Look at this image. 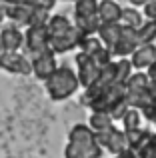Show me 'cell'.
<instances>
[{
    "mask_svg": "<svg viewBox=\"0 0 156 158\" xmlns=\"http://www.w3.org/2000/svg\"><path fill=\"white\" fill-rule=\"evenodd\" d=\"M64 158H102V146L96 142V132L88 124H76L70 130Z\"/></svg>",
    "mask_w": 156,
    "mask_h": 158,
    "instance_id": "cell-1",
    "label": "cell"
},
{
    "mask_svg": "<svg viewBox=\"0 0 156 158\" xmlns=\"http://www.w3.org/2000/svg\"><path fill=\"white\" fill-rule=\"evenodd\" d=\"M44 82H46L48 96L56 102L70 98L74 92H78V86H80L76 72L72 68H68V66H58V68L52 72V76L46 78Z\"/></svg>",
    "mask_w": 156,
    "mask_h": 158,
    "instance_id": "cell-2",
    "label": "cell"
},
{
    "mask_svg": "<svg viewBox=\"0 0 156 158\" xmlns=\"http://www.w3.org/2000/svg\"><path fill=\"white\" fill-rule=\"evenodd\" d=\"M148 86H150V78L146 72L138 70V72L130 74V78L126 80V102H128L130 108H138L140 110L152 98Z\"/></svg>",
    "mask_w": 156,
    "mask_h": 158,
    "instance_id": "cell-3",
    "label": "cell"
},
{
    "mask_svg": "<svg viewBox=\"0 0 156 158\" xmlns=\"http://www.w3.org/2000/svg\"><path fill=\"white\" fill-rule=\"evenodd\" d=\"M124 100H126V84L124 82H114L102 94H98L94 100H90L88 106L92 108V112H106V114H110Z\"/></svg>",
    "mask_w": 156,
    "mask_h": 158,
    "instance_id": "cell-4",
    "label": "cell"
},
{
    "mask_svg": "<svg viewBox=\"0 0 156 158\" xmlns=\"http://www.w3.org/2000/svg\"><path fill=\"white\" fill-rule=\"evenodd\" d=\"M74 60H76V66H78V74H76L78 82H80V86L86 90L88 86H92L94 82H96V78L100 76V70L102 68L88 56V54H84V52H78Z\"/></svg>",
    "mask_w": 156,
    "mask_h": 158,
    "instance_id": "cell-5",
    "label": "cell"
},
{
    "mask_svg": "<svg viewBox=\"0 0 156 158\" xmlns=\"http://www.w3.org/2000/svg\"><path fill=\"white\" fill-rule=\"evenodd\" d=\"M96 142L100 144L102 148L110 152L112 156H118L120 152H124L126 148V134L124 130H118V128H110V130L104 132H96Z\"/></svg>",
    "mask_w": 156,
    "mask_h": 158,
    "instance_id": "cell-6",
    "label": "cell"
},
{
    "mask_svg": "<svg viewBox=\"0 0 156 158\" xmlns=\"http://www.w3.org/2000/svg\"><path fill=\"white\" fill-rule=\"evenodd\" d=\"M0 68L10 72V74L28 76V74H32V60H28L20 52H2V56H0Z\"/></svg>",
    "mask_w": 156,
    "mask_h": 158,
    "instance_id": "cell-7",
    "label": "cell"
},
{
    "mask_svg": "<svg viewBox=\"0 0 156 158\" xmlns=\"http://www.w3.org/2000/svg\"><path fill=\"white\" fill-rule=\"evenodd\" d=\"M82 38H84V34H82L76 26H72L70 30L64 32L62 36H54V38L48 40V48L54 54H64V52L74 50L76 46H80Z\"/></svg>",
    "mask_w": 156,
    "mask_h": 158,
    "instance_id": "cell-8",
    "label": "cell"
},
{
    "mask_svg": "<svg viewBox=\"0 0 156 158\" xmlns=\"http://www.w3.org/2000/svg\"><path fill=\"white\" fill-rule=\"evenodd\" d=\"M48 40L50 36H48L46 26H28L26 34H24V46L28 48L32 56H36V54L48 50Z\"/></svg>",
    "mask_w": 156,
    "mask_h": 158,
    "instance_id": "cell-9",
    "label": "cell"
},
{
    "mask_svg": "<svg viewBox=\"0 0 156 158\" xmlns=\"http://www.w3.org/2000/svg\"><path fill=\"white\" fill-rule=\"evenodd\" d=\"M58 68L56 64V54L48 48V50L32 56V74H34L38 80H46L52 76V72Z\"/></svg>",
    "mask_w": 156,
    "mask_h": 158,
    "instance_id": "cell-10",
    "label": "cell"
},
{
    "mask_svg": "<svg viewBox=\"0 0 156 158\" xmlns=\"http://www.w3.org/2000/svg\"><path fill=\"white\" fill-rule=\"evenodd\" d=\"M140 46L138 42V34H136V28H128V26H122V34L118 38V42L110 48L112 56H120V58H128L132 56V52Z\"/></svg>",
    "mask_w": 156,
    "mask_h": 158,
    "instance_id": "cell-11",
    "label": "cell"
},
{
    "mask_svg": "<svg viewBox=\"0 0 156 158\" xmlns=\"http://www.w3.org/2000/svg\"><path fill=\"white\" fill-rule=\"evenodd\" d=\"M132 68L136 70H148L156 62V46L154 44H140L130 56Z\"/></svg>",
    "mask_w": 156,
    "mask_h": 158,
    "instance_id": "cell-12",
    "label": "cell"
},
{
    "mask_svg": "<svg viewBox=\"0 0 156 158\" xmlns=\"http://www.w3.org/2000/svg\"><path fill=\"white\" fill-rule=\"evenodd\" d=\"M0 42L4 52H18V48L24 44V34L16 26H6L0 32Z\"/></svg>",
    "mask_w": 156,
    "mask_h": 158,
    "instance_id": "cell-13",
    "label": "cell"
},
{
    "mask_svg": "<svg viewBox=\"0 0 156 158\" xmlns=\"http://www.w3.org/2000/svg\"><path fill=\"white\" fill-rule=\"evenodd\" d=\"M96 34H98V38H100V42L110 50V48L118 42V38H120V34H122V24L120 22H102Z\"/></svg>",
    "mask_w": 156,
    "mask_h": 158,
    "instance_id": "cell-14",
    "label": "cell"
},
{
    "mask_svg": "<svg viewBox=\"0 0 156 158\" xmlns=\"http://www.w3.org/2000/svg\"><path fill=\"white\" fill-rule=\"evenodd\" d=\"M98 18L100 22H120L122 6L114 0H102L98 2Z\"/></svg>",
    "mask_w": 156,
    "mask_h": 158,
    "instance_id": "cell-15",
    "label": "cell"
},
{
    "mask_svg": "<svg viewBox=\"0 0 156 158\" xmlns=\"http://www.w3.org/2000/svg\"><path fill=\"white\" fill-rule=\"evenodd\" d=\"M30 12H32V8H28V6L8 4L6 6V18H10L18 26H30Z\"/></svg>",
    "mask_w": 156,
    "mask_h": 158,
    "instance_id": "cell-16",
    "label": "cell"
},
{
    "mask_svg": "<svg viewBox=\"0 0 156 158\" xmlns=\"http://www.w3.org/2000/svg\"><path fill=\"white\" fill-rule=\"evenodd\" d=\"M124 134H126V146H128L130 150H134V152L140 150V148H142V146H144V144L150 140V136H152L148 130H142V128L126 130Z\"/></svg>",
    "mask_w": 156,
    "mask_h": 158,
    "instance_id": "cell-17",
    "label": "cell"
},
{
    "mask_svg": "<svg viewBox=\"0 0 156 158\" xmlns=\"http://www.w3.org/2000/svg\"><path fill=\"white\" fill-rule=\"evenodd\" d=\"M70 28H72L70 20H68L66 16H62V14L50 16V20H48V24H46V30H48V36H50V38H54V36H62L64 32H68Z\"/></svg>",
    "mask_w": 156,
    "mask_h": 158,
    "instance_id": "cell-18",
    "label": "cell"
},
{
    "mask_svg": "<svg viewBox=\"0 0 156 158\" xmlns=\"http://www.w3.org/2000/svg\"><path fill=\"white\" fill-rule=\"evenodd\" d=\"M88 126L92 128L94 132H104V130L114 128V120L110 118V114H106V112H92V114H90V120H88Z\"/></svg>",
    "mask_w": 156,
    "mask_h": 158,
    "instance_id": "cell-19",
    "label": "cell"
},
{
    "mask_svg": "<svg viewBox=\"0 0 156 158\" xmlns=\"http://www.w3.org/2000/svg\"><path fill=\"white\" fill-rule=\"evenodd\" d=\"M100 24L102 22H100V18H98V14L86 16V18H76V28L84 36H94V32H98Z\"/></svg>",
    "mask_w": 156,
    "mask_h": 158,
    "instance_id": "cell-20",
    "label": "cell"
},
{
    "mask_svg": "<svg viewBox=\"0 0 156 158\" xmlns=\"http://www.w3.org/2000/svg\"><path fill=\"white\" fill-rule=\"evenodd\" d=\"M138 42L140 44H152L156 40V20H146L140 28H136Z\"/></svg>",
    "mask_w": 156,
    "mask_h": 158,
    "instance_id": "cell-21",
    "label": "cell"
},
{
    "mask_svg": "<svg viewBox=\"0 0 156 158\" xmlns=\"http://www.w3.org/2000/svg\"><path fill=\"white\" fill-rule=\"evenodd\" d=\"M98 14V0H76L74 16L76 18H86V16Z\"/></svg>",
    "mask_w": 156,
    "mask_h": 158,
    "instance_id": "cell-22",
    "label": "cell"
},
{
    "mask_svg": "<svg viewBox=\"0 0 156 158\" xmlns=\"http://www.w3.org/2000/svg\"><path fill=\"white\" fill-rule=\"evenodd\" d=\"M120 24H122V26H128V28H140V26H142V14H140V12H138L134 6L122 8Z\"/></svg>",
    "mask_w": 156,
    "mask_h": 158,
    "instance_id": "cell-23",
    "label": "cell"
},
{
    "mask_svg": "<svg viewBox=\"0 0 156 158\" xmlns=\"http://www.w3.org/2000/svg\"><path fill=\"white\" fill-rule=\"evenodd\" d=\"M116 64V82H124L130 78V74H132V62L128 60V58H120V60L114 62Z\"/></svg>",
    "mask_w": 156,
    "mask_h": 158,
    "instance_id": "cell-24",
    "label": "cell"
},
{
    "mask_svg": "<svg viewBox=\"0 0 156 158\" xmlns=\"http://www.w3.org/2000/svg\"><path fill=\"white\" fill-rule=\"evenodd\" d=\"M120 122H122V126H124V132L140 128V110H138V108H128V112L124 114V118H122Z\"/></svg>",
    "mask_w": 156,
    "mask_h": 158,
    "instance_id": "cell-25",
    "label": "cell"
},
{
    "mask_svg": "<svg viewBox=\"0 0 156 158\" xmlns=\"http://www.w3.org/2000/svg\"><path fill=\"white\" fill-rule=\"evenodd\" d=\"M104 44L100 42V38H96V36H84L82 38V42H80V52H84V54H94L98 50V48H102Z\"/></svg>",
    "mask_w": 156,
    "mask_h": 158,
    "instance_id": "cell-26",
    "label": "cell"
},
{
    "mask_svg": "<svg viewBox=\"0 0 156 158\" xmlns=\"http://www.w3.org/2000/svg\"><path fill=\"white\" fill-rule=\"evenodd\" d=\"M48 20H50V14L44 8H32L30 12V26H46Z\"/></svg>",
    "mask_w": 156,
    "mask_h": 158,
    "instance_id": "cell-27",
    "label": "cell"
},
{
    "mask_svg": "<svg viewBox=\"0 0 156 158\" xmlns=\"http://www.w3.org/2000/svg\"><path fill=\"white\" fill-rule=\"evenodd\" d=\"M140 112H142V116H144L146 120H150V122H156V96L150 98V100L140 108Z\"/></svg>",
    "mask_w": 156,
    "mask_h": 158,
    "instance_id": "cell-28",
    "label": "cell"
},
{
    "mask_svg": "<svg viewBox=\"0 0 156 158\" xmlns=\"http://www.w3.org/2000/svg\"><path fill=\"white\" fill-rule=\"evenodd\" d=\"M128 102H120V104H118L116 108H114V110L112 112H110V118H112V120H122V118H124V114H126V112H128Z\"/></svg>",
    "mask_w": 156,
    "mask_h": 158,
    "instance_id": "cell-29",
    "label": "cell"
},
{
    "mask_svg": "<svg viewBox=\"0 0 156 158\" xmlns=\"http://www.w3.org/2000/svg\"><path fill=\"white\" fill-rule=\"evenodd\" d=\"M142 14H144L148 20H156V0H150L148 4L142 6Z\"/></svg>",
    "mask_w": 156,
    "mask_h": 158,
    "instance_id": "cell-30",
    "label": "cell"
},
{
    "mask_svg": "<svg viewBox=\"0 0 156 158\" xmlns=\"http://www.w3.org/2000/svg\"><path fill=\"white\" fill-rule=\"evenodd\" d=\"M114 158H136V152L134 150H130V148H126L124 152H120L118 156H114Z\"/></svg>",
    "mask_w": 156,
    "mask_h": 158,
    "instance_id": "cell-31",
    "label": "cell"
},
{
    "mask_svg": "<svg viewBox=\"0 0 156 158\" xmlns=\"http://www.w3.org/2000/svg\"><path fill=\"white\" fill-rule=\"evenodd\" d=\"M128 2H130V4H132V6H134V8H136V6H144V4H148V2H150V0H128Z\"/></svg>",
    "mask_w": 156,
    "mask_h": 158,
    "instance_id": "cell-32",
    "label": "cell"
},
{
    "mask_svg": "<svg viewBox=\"0 0 156 158\" xmlns=\"http://www.w3.org/2000/svg\"><path fill=\"white\" fill-rule=\"evenodd\" d=\"M6 18V6L4 4H0V26H2V20Z\"/></svg>",
    "mask_w": 156,
    "mask_h": 158,
    "instance_id": "cell-33",
    "label": "cell"
},
{
    "mask_svg": "<svg viewBox=\"0 0 156 158\" xmlns=\"http://www.w3.org/2000/svg\"><path fill=\"white\" fill-rule=\"evenodd\" d=\"M148 90H150V96H156V80H150Z\"/></svg>",
    "mask_w": 156,
    "mask_h": 158,
    "instance_id": "cell-34",
    "label": "cell"
},
{
    "mask_svg": "<svg viewBox=\"0 0 156 158\" xmlns=\"http://www.w3.org/2000/svg\"><path fill=\"white\" fill-rule=\"evenodd\" d=\"M2 52H4V48H2V42H0V56H2Z\"/></svg>",
    "mask_w": 156,
    "mask_h": 158,
    "instance_id": "cell-35",
    "label": "cell"
},
{
    "mask_svg": "<svg viewBox=\"0 0 156 158\" xmlns=\"http://www.w3.org/2000/svg\"><path fill=\"white\" fill-rule=\"evenodd\" d=\"M114 2H118V4H120V2H122V0H114Z\"/></svg>",
    "mask_w": 156,
    "mask_h": 158,
    "instance_id": "cell-36",
    "label": "cell"
},
{
    "mask_svg": "<svg viewBox=\"0 0 156 158\" xmlns=\"http://www.w3.org/2000/svg\"><path fill=\"white\" fill-rule=\"evenodd\" d=\"M74 2H76V0H74Z\"/></svg>",
    "mask_w": 156,
    "mask_h": 158,
    "instance_id": "cell-37",
    "label": "cell"
},
{
    "mask_svg": "<svg viewBox=\"0 0 156 158\" xmlns=\"http://www.w3.org/2000/svg\"><path fill=\"white\" fill-rule=\"evenodd\" d=\"M154 124H156V122H154Z\"/></svg>",
    "mask_w": 156,
    "mask_h": 158,
    "instance_id": "cell-38",
    "label": "cell"
}]
</instances>
